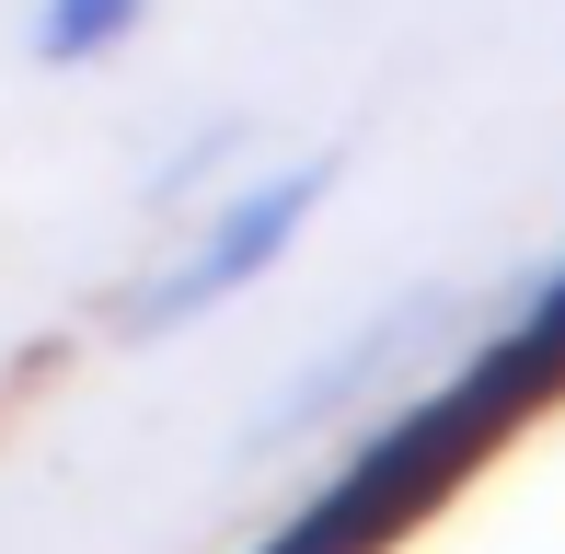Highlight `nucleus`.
I'll use <instances>...</instances> for the list:
<instances>
[{"label":"nucleus","instance_id":"f257e3e1","mask_svg":"<svg viewBox=\"0 0 565 554\" xmlns=\"http://www.w3.org/2000/svg\"><path fill=\"white\" fill-rule=\"evenodd\" d=\"M127 23H139V0H46V58H93Z\"/></svg>","mask_w":565,"mask_h":554}]
</instances>
